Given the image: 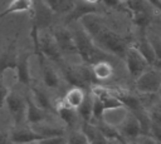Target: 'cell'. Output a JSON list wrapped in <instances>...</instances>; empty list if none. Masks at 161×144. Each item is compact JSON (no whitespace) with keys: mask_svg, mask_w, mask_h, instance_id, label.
Segmentation results:
<instances>
[{"mask_svg":"<svg viewBox=\"0 0 161 144\" xmlns=\"http://www.w3.org/2000/svg\"><path fill=\"white\" fill-rule=\"evenodd\" d=\"M128 1H130V0H121V3H122V4H123V5H126V4H127V3H128Z\"/></svg>","mask_w":161,"mask_h":144,"instance_id":"cb8c5ba5","label":"cell"},{"mask_svg":"<svg viewBox=\"0 0 161 144\" xmlns=\"http://www.w3.org/2000/svg\"><path fill=\"white\" fill-rule=\"evenodd\" d=\"M102 6L104 9H119L125 5L121 3V0H102Z\"/></svg>","mask_w":161,"mask_h":144,"instance_id":"d6986e66","label":"cell"},{"mask_svg":"<svg viewBox=\"0 0 161 144\" xmlns=\"http://www.w3.org/2000/svg\"><path fill=\"white\" fill-rule=\"evenodd\" d=\"M117 129L119 131L121 138L123 139V143L135 141L136 138L140 134H142L141 133V126H140V123H138L137 118L130 110H128L126 118L123 119V121L117 126Z\"/></svg>","mask_w":161,"mask_h":144,"instance_id":"52a82bcc","label":"cell"},{"mask_svg":"<svg viewBox=\"0 0 161 144\" xmlns=\"http://www.w3.org/2000/svg\"><path fill=\"white\" fill-rule=\"evenodd\" d=\"M29 60H30V54H23L21 56H18L16 65H15V69H14L16 71L18 81L20 84L25 85V86H30V84H31Z\"/></svg>","mask_w":161,"mask_h":144,"instance_id":"8fae6325","label":"cell"},{"mask_svg":"<svg viewBox=\"0 0 161 144\" xmlns=\"http://www.w3.org/2000/svg\"><path fill=\"white\" fill-rule=\"evenodd\" d=\"M0 143H10V133L0 131Z\"/></svg>","mask_w":161,"mask_h":144,"instance_id":"7402d4cb","label":"cell"},{"mask_svg":"<svg viewBox=\"0 0 161 144\" xmlns=\"http://www.w3.org/2000/svg\"><path fill=\"white\" fill-rule=\"evenodd\" d=\"M16 60H18V55L15 48L11 45L6 49V51H4L0 55V76H3V74L8 70H14L16 65Z\"/></svg>","mask_w":161,"mask_h":144,"instance_id":"2e32d148","label":"cell"},{"mask_svg":"<svg viewBox=\"0 0 161 144\" xmlns=\"http://www.w3.org/2000/svg\"><path fill=\"white\" fill-rule=\"evenodd\" d=\"M5 105L8 106V110H9L15 124H20L23 120H25L26 100L24 96H21L16 91L9 90V93L5 98Z\"/></svg>","mask_w":161,"mask_h":144,"instance_id":"5b68a950","label":"cell"},{"mask_svg":"<svg viewBox=\"0 0 161 144\" xmlns=\"http://www.w3.org/2000/svg\"><path fill=\"white\" fill-rule=\"evenodd\" d=\"M47 6L53 11L54 15H58V16H67L74 4H75V0H43Z\"/></svg>","mask_w":161,"mask_h":144,"instance_id":"5bb4252c","label":"cell"},{"mask_svg":"<svg viewBox=\"0 0 161 144\" xmlns=\"http://www.w3.org/2000/svg\"><path fill=\"white\" fill-rule=\"evenodd\" d=\"M43 140L44 136H42L30 126L10 133V143H43Z\"/></svg>","mask_w":161,"mask_h":144,"instance_id":"7c38bea8","label":"cell"},{"mask_svg":"<svg viewBox=\"0 0 161 144\" xmlns=\"http://www.w3.org/2000/svg\"><path fill=\"white\" fill-rule=\"evenodd\" d=\"M122 61H123L125 70L128 78L131 79V81H133L148 66H151L150 63L146 60V58L141 54V51L133 45V43H131V45L127 48Z\"/></svg>","mask_w":161,"mask_h":144,"instance_id":"3957f363","label":"cell"},{"mask_svg":"<svg viewBox=\"0 0 161 144\" xmlns=\"http://www.w3.org/2000/svg\"><path fill=\"white\" fill-rule=\"evenodd\" d=\"M30 91H31V95L30 98L34 100V103L36 105H39L40 108L50 111V113H55L54 110V104L53 101L49 99L48 94L39 86H30Z\"/></svg>","mask_w":161,"mask_h":144,"instance_id":"9a60e30c","label":"cell"},{"mask_svg":"<svg viewBox=\"0 0 161 144\" xmlns=\"http://www.w3.org/2000/svg\"><path fill=\"white\" fill-rule=\"evenodd\" d=\"M86 94H87V89L82 86H77V85H69L68 89L64 91V94L60 98H58L55 101H53V104L54 103L62 104V105H65L68 108L77 110V108L83 101Z\"/></svg>","mask_w":161,"mask_h":144,"instance_id":"ba28073f","label":"cell"},{"mask_svg":"<svg viewBox=\"0 0 161 144\" xmlns=\"http://www.w3.org/2000/svg\"><path fill=\"white\" fill-rule=\"evenodd\" d=\"M160 3H161V0H160Z\"/></svg>","mask_w":161,"mask_h":144,"instance_id":"d4e9b609","label":"cell"},{"mask_svg":"<svg viewBox=\"0 0 161 144\" xmlns=\"http://www.w3.org/2000/svg\"><path fill=\"white\" fill-rule=\"evenodd\" d=\"M127 113H128V109L125 105L106 108V109H103L101 120L107 123V124H109V125H112V126L117 128L123 121V119L126 118Z\"/></svg>","mask_w":161,"mask_h":144,"instance_id":"30bf717a","label":"cell"},{"mask_svg":"<svg viewBox=\"0 0 161 144\" xmlns=\"http://www.w3.org/2000/svg\"><path fill=\"white\" fill-rule=\"evenodd\" d=\"M36 55H38L39 63H40V71H42L44 86L47 89H59L62 86V83L64 81L60 69L55 68V64L52 63L50 60H48L42 54H36Z\"/></svg>","mask_w":161,"mask_h":144,"instance_id":"277c9868","label":"cell"},{"mask_svg":"<svg viewBox=\"0 0 161 144\" xmlns=\"http://www.w3.org/2000/svg\"><path fill=\"white\" fill-rule=\"evenodd\" d=\"M91 6H96V8H103L102 6V0H80Z\"/></svg>","mask_w":161,"mask_h":144,"instance_id":"44dd1931","label":"cell"},{"mask_svg":"<svg viewBox=\"0 0 161 144\" xmlns=\"http://www.w3.org/2000/svg\"><path fill=\"white\" fill-rule=\"evenodd\" d=\"M8 93H9V89H8V86L4 84L3 78L0 76V109H1V108L4 106V104H5V98H6Z\"/></svg>","mask_w":161,"mask_h":144,"instance_id":"ffe728a7","label":"cell"},{"mask_svg":"<svg viewBox=\"0 0 161 144\" xmlns=\"http://www.w3.org/2000/svg\"><path fill=\"white\" fill-rule=\"evenodd\" d=\"M157 95H158V98L161 99V85H160V88H158V91H157Z\"/></svg>","mask_w":161,"mask_h":144,"instance_id":"603a6c76","label":"cell"},{"mask_svg":"<svg viewBox=\"0 0 161 144\" xmlns=\"http://www.w3.org/2000/svg\"><path fill=\"white\" fill-rule=\"evenodd\" d=\"M31 14H33V26H35L38 30L50 28L53 24V19L55 16L43 0L38 3L34 1Z\"/></svg>","mask_w":161,"mask_h":144,"instance_id":"8992f818","label":"cell"},{"mask_svg":"<svg viewBox=\"0 0 161 144\" xmlns=\"http://www.w3.org/2000/svg\"><path fill=\"white\" fill-rule=\"evenodd\" d=\"M34 6V0H11L6 9H4L0 13V18H5L14 14H21V13H31Z\"/></svg>","mask_w":161,"mask_h":144,"instance_id":"4fadbf2b","label":"cell"},{"mask_svg":"<svg viewBox=\"0 0 161 144\" xmlns=\"http://www.w3.org/2000/svg\"><path fill=\"white\" fill-rule=\"evenodd\" d=\"M161 85V69L148 66L133 81L132 88L141 94H157Z\"/></svg>","mask_w":161,"mask_h":144,"instance_id":"7a4b0ae2","label":"cell"},{"mask_svg":"<svg viewBox=\"0 0 161 144\" xmlns=\"http://www.w3.org/2000/svg\"><path fill=\"white\" fill-rule=\"evenodd\" d=\"M25 100H26L25 120H26V123L29 125L43 123V121H45V120H48L50 118V114H55V113H50V111L40 108L39 105H36L34 103V100L30 98V95H26Z\"/></svg>","mask_w":161,"mask_h":144,"instance_id":"9c48e42d","label":"cell"},{"mask_svg":"<svg viewBox=\"0 0 161 144\" xmlns=\"http://www.w3.org/2000/svg\"><path fill=\"white\" fill-rule=\"evenodd\" d=\"M92 106H93V98L92 94L87 90V94L80 103V105L77 108V113L82 121H91L92 119Z\"/></svg>","mask_w":161,"mask_h":144,"instance_id":"e0dca14e","label":"cell"},{"mask_svg":"<svg viewBox=\"0 0 161 144\" xmlns=\"http://www.w3.org/2000/svg\"><path fill=\"white\" fill-rule=\"evenodd\" d=\"M148 134L155 139L156 143H161V123L151 121Z\"/></svg>","mask_w":161,"mask_h":144,"instance_id":"ac0fdd59","label":"cell"},{"mask_svg":"<svg viewBox=\"0 0 161 144\" xmlns=\"http://www.w3.org/2000/svg\"><path fill=\"white\" fill-rule=\"evenodd\" d=\"M52 34L57 41V45L63 55L64 61H78L80 60L78 53H77V48H75V43H74V36L72 33V29L69 26V24L63 23L62 25H55V26H50Z\"/></svg>","mask_w":161,"mask_h":144,"instance_id":"6da1fadb","label":"cell"}]
</instances>
